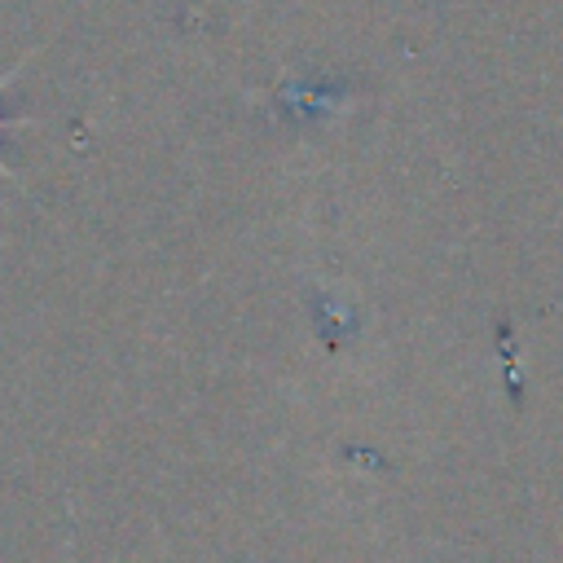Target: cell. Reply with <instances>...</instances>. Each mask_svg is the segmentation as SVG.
I'll return each mask as SVG.
<instances>
[{"mask_svg":"<svg viewBox=\"0 0 563 563\" xmlns=\"http://www.w3.org/2000/svg\"><path fill=\"white\" fill-rule=\"evenodd\" d=\"M18 70H22V62H18V66H9V70H4V79H0V84H9V79H13V75H18ZM9 123H13V119H4V114H0V136H4V128H9ZM0 176H9V167H4V163H0Z\"/></svg>","mask_w":563,"mask_h":563,"instance_id":"obj_1","label":"cell"}]
</instances>
